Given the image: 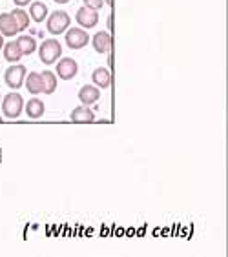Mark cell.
Returning <instances> with one entry per match:
<instances>
[{
  "label": "cell",
  "instance_id": "1",
  "mask_svg": "<svg viewBox=\"0 0 228 257\" xmlns=\"http://www.w3.org/2000/svg\"><path fill=\"white\" fill-rule=\"evenodd\" d=\"M60 53H62V46H60L59 40H55V39L44 40L42 46L39 48L40 62H44L46 66L57 62V60L60 59Z\"/></svg>",
  "mask_w": 228,
  "mask_h": 257
},
{
  "label": "cell",
  "instance_id": "2",
  "mask_svg": "<svg viewBox=\"0 0 228 257\" xmlns=\"http://www.w3.org/2000/svg\"><path fill=\"white\" fill-rule=\"evenodd\" d=\"M22 108H24V99L22 95L11 91V93L6 95L4 102H2V111L8 119H19L20 113H22Z\"/></svg>",
  "mask_w": 228,
  "mask_h": 257
},
{
  "label": "cell",
  "instance_id": "3",
  "mask_svg": "<svg viewBox=\"0 0 228 257\" xmlns=\"http://www.w3.org/2000/svg\"><path fill=\"white\" fill-rule=\"evenodd\" d=\"M70 15L66 13V11H53L48 19V31L51 35H60L64 33L68 28H70Z\"/></svg>",
  "mask_w": 228,
  "mask_h": 257
},
{
  "label": "cell",
  "instance_id": "4",
  "mask_svg": "<svg viewBox=\"0 0 228 257\" xmlns=\"http://www.w3.org/2000/svg\"><path fill=\"white\" fill-rule=\"evenodd\" d=\"M26 75H28V71H26V66L15 64V66H11V68L6 69V73H4V82H6L8 86H10L11 89H19L20 86L24 84Z\"/></svg>",
  "mask_w": 228,
  "mask_h": 257
},
{
  "label": "cell",
  "instance_id": "5",
  "mask_svg": "<svg viewBox=\"0 0 228 257\" xmlns=\"http://www.w3.org/2000/svg\"><path fill=\"white\" fill-rule=\"evenodd\" d=\"M89 42V35L80 28H71L66 33V44L71 50H82L84 46H88Z\"/></svg>",
  "mask_w": 228,
  "mask_h": 257
},
{
  "label": "cell",
  "instance_id": "6",
  "mask_svg": "<svg viewBox=\"0 0 228 257\" xmlns=\"http://www.w3.org/2000/svg\"><path fill=\"white\" fill-rule=\"evenodd\" d=\"M77 73H79V64H77L75 59L64 57L62 60H59V64H57V75H59L62 80H71Z\"/></svg>",
  "mask_w": 228,
  "mask_h": 257
},
{
  "label": "cell",
  "instance_id": "7",
  "mask_svg": "<svg viewBox=\"0 0 228 257\" xmlns=\"http://www.w3.org/2000/svg\"><path fill=\"white\" fill-rule=\"evenodd\" d=\"M77 22H79V26H82V28H86V30H89V28H93V26H97V22H99V13L95 10H89V8H79V11H77Z\"/></svg>",
  "mask_w": 228,
  "mask_h": 257
},
{
  "label": "cell",
  "instance_id": "8",
  "mask_svg": "<svg viewBox=\"0 0 228 257\" xmlns=\"http://www.w3.org/2000/svg\"><path fill=\"white\" fill-rule=\"evenodd\" d=\"M100 99V89H97L95 86H82L79 91V100L84 106H89V104H95Z\"/></svg>",
  "mask_w": 228,
  "mask_h": 257
},
{
  "label": "cell",
  "instance_id": "9",
  "mask_svg": "<svg viewBox=\"0 0 228 257\" xmlns=\"http://www.w3.org/2000/svg\"><path fill=\"white\" fill-rule=\"evenodd\" d=\"M111 46V37L108 31H99L93 35V50L97 53H108Z\"/></svg>",
  "mask_w": 228,
  "mask_h": 257
},
{
  "label": "cell",
  "instance_id": "10",
  "mask_svg": "<svg viewBox=\"0 0 228 257\" xmlns=\"http://www.w3.org/2000/svg\"><path fill=\"white\" fill-rule=\"evenodd\" d=\"M19 33L17 30V24L11 13H2L0 15V35H6V37H15Z\"/></svg>",
  "mask_w": 228,
  "mask_h": 257
},
{
  "label": "cell",
  "instance_id": "11",
  "mask_svg": "<svg viewBox=\"0 0 228 257\" xmlns=\"http://www.w3.org/2000/svg\"><path fill=\"white\" fill-rule=\"evenodd\" d=\"M71 120L73 122H93L95 115L88 106H79L71 111Z\"/></svg>",
  "mask_w": 228,
  "mask_h": 257
},
{
  "label": "cell",
  "instance_id": "12",
  "mask_svg": "<svg viewBox=\"0 0 228 257\" xmlns=\"http://www.w3.org/2000/svg\"><path fill=\"white\" fill-rule=\"evenodd\" d=\"M91 79H93V84L99 86V88H108L111 84V73H109L106 68H97L91 75Z\"/></svg>",
  "mask_w": 228,
  "mask_h": 257
},
{
  "label": "cell",
  "instance_id": "13",
  "mask_svg": "<svg viewBox=\"0 0 228 257\" xmlns=\"http://www.w3.org/2000/svg\"><path fill=\"white\" fill-rule=\"evenodd\" d=\"M26 88L30 91L31 95H37V93H42V89H44V84H42V77L40 73H30L28 75V79H26Z\"/></svg>",
  "mask_w": 228,
  "mask_h": 257
},
{
  "label": "cell",
  "instance_id": "14",
  "mask_svg": "<svg viewBox=\"0 0 228 257\" xmlns=\"http://www.w3.org/2000/svg\"><path fill=\"white\" fill-rule=\"evenodd\" d=\"M44 102L40 99H31L30 102L26 104V113L30 119H40L44 115Z\"/></svg>",
  "mask_w": 228,
  "mask_h": 257
},
{
  "label": "cell",
  "instance_id": "15",
  "mask_svg": "<svg viewBox=\"0 0 228 257\" xmlns=\"http://www.w3.org/2000/svg\"><path fill=\"white\" fill-rule=\"evenodd\" d=\"M46 17H48V6L44 2H31L30 19H33L35 22H42Z\"/></svg>",
  "mask_w": 228,
  "mask_h": 257
},
{
  "label": "cell",
  "instance_id": "16",
  "mask_svg": "<svg viewBox=\"0 0 228 257\" xmlns=\"http://www.w3.org/2000/svg\"><path fill=\"white\" fill-rule=\"evenodd\" d=\"M11 17H13V20H15L17 30L19 31L28 30V26H30V15H28L22 8H17V10L11 11Z\"/></svg>",
  "mask_w": 228,
  "mask_h": 257
},
{
  "label": "cell",
  "instance_id": "17",
  "mask_svg": "<svg viewBox=\"0 0 228 257\" xmlns=\"http://www.w3.org/2000/svg\"><path fill=\"white\" fill-rule=\"evenodd\" d=\"M40 77H42V84H44V89H42V93H46V95L55 93V89H57V77H55V75L51 73L50 69L42 71V73H40Z\"/></svg>",
  "mask_w": 228,
  "mask_h": 257
},
{
  "label": "cell",
  "instance_id": "18",
  "mask_svg": "<svg viewBox=\"0 0 228 257\" xmlns=\"http://www.w3.org/2000/svg\"><path fill=\"white\" fill-rule=\"evenodd\" d=\"M15 42L19 44L22 55H31L33 51H35V48H37L35 39H33V37H30V35H20Z\"/></svg>",
  "mask_w": 228,
  "mask_h": 257
},
{
  "label": "cell",
  "instance_id": "19",
  "mask_svg": "<svg viewBox=\"0 0 228 257\" xmlns=\"http://www.w3.org/2000/svg\"><path fill=\"white\" fill-rule=\"evenodd\" d=\"M4 59L8 60V62H19V60L22 59V51H20L17 42H8V44H6Z\"/></svg>",
  "mask_w": 228,
  "mask_h": 257
},
{
  "label": "cell",
  "instance_id": "20",
  "mask_svg": "<svg viewBox=\"0 0 228 257\" xmlns=\"http://www.w3.org/2000/svg\"><path fill=\"white\" fill-rule=\"evenodd\" d=\"M84 6L89 8V10H100L102 6H104V0H84Z\"/></svg>",
  "mask_w": 228,
  "mask_h": 257
},
{
  "label": "cell",
  "instance_id": "21",
  "mask_svg": "<svg viewBox=\"0 0 228 257\" xmlns=\"http://www.w3.org/2000/svg\"><path fill=\"white\" fill-rule=\"evenodd\" d=\"M17 4V8H22V6H28V4H31V0H13Z\"/></svg>",
  "mask_w": 228,
  "mask_h": 257
},
{
  "label": "cell",
  "instance_id": "22",
  "mask_svg": "<svg viewBox=\"0 0 228 257\" xmlns=\"http://www.w3.org/2000/svg\"><path fill=\"white\" fill-rule=\"evenodd\" d=\"M53 2H57V4H68L70 0H53Z\"/></svg>",
  "mask_w": 228,
  "mask_h": 257
},
{
  "label": "cell",
  "instance_id": "23",
  "mask_svg": "<svg viewBox=\"0 0 228 257\" xmlns=\"http://www.w3.org/2000/svg\"><path fill=\"white\" fill-rule=\"evenodd\" d=\"M2 46H4V39H2V35H0V50H2Z\"/></svg>",
  "mask_w": 228,
  "mask_h": 257
},
{
  "label": "cell",
  "instance_id": "24",
  "mask_svg": "<svg viewBox=\"0 0 228 257\" xmlns=\"http://www.w3.org/2000/svg\"><path fill=\"white\" fill-rule=\"evenodd\" d=\"M106 2H108V4H111V2H109V0H106Z\"/></svg>",
  "mask_w": 228,
  "mask_h": 257
},
{
  "label": "cell",
  "instance_id": "25",
  "mask_svg": "<svg viewBox=\"0 0 228 257\" xmlns=\"http://www.w3.org/2000/svg\"><path fill=\"white\" fill-rule=\"evenodd\" d=\"M0 122H2V119H0Z\"/></svg>",
  "mask_w": 228,
  "mask_h": 257
}]
</instances>
